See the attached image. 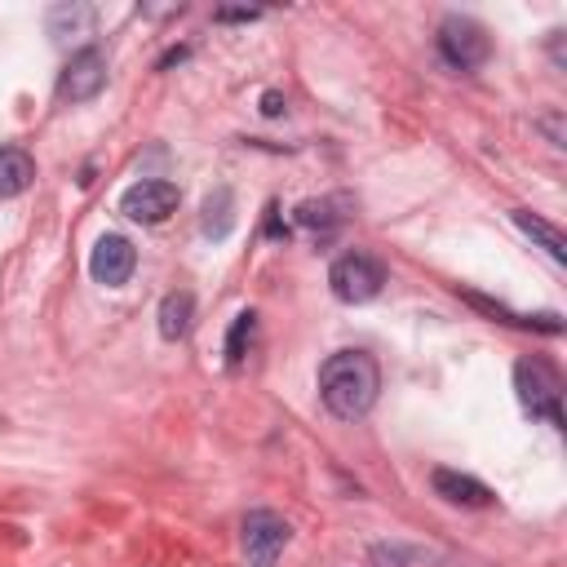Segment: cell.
Returning <instances> with one entry per match:
<instances>
[{"label":"cell","mask_w":567,"mask_h":567,"mask_svg":"<svg viewBox=\"0 0 567 567\" xmlns=\"http://www.w3.org/2000/svg\"><path fill=\"white\" fill-rule=\"evenodd\" d=\"M288 536H292V527L275 509H248L244 514V558H248V567H275Z\"/></svg>","instance_id":"cell-5"},{"label":"cell","mask_w":567,"mask_h":567,"mask_svg":"<svg viewBox=\"0 0 567 567\" xmlns=\"http://www.w3.org/2000/svg\"><path fill=\"white\" fill-rule=\"evenodd\" d=\"M235 226V195L226 186H217L208 199H204V235L208 239H226Z\"/></svg>","instance_id":"cell-16"},{"label":"cell","mask_w":567,"mask_h":567,"mask_svg":"<svg viewBox=\"0 0 567 567\" xmlns=\"http://www.w3.org/2000/svg\"><path fill=\"white\" fill-rule=\"evenodd\" d=\"M381 390V368L368 350H337L319 368V399L337 421H359L372 412Z\"/></svg>","instance_id":"cell-1"},{"label":"cell","mask_w":567,"mask_h":567,"mask_svg":"<svg viewBox=\"0 0 567 567\" xmlns=\"http://www.w3.org/2000/svg\"><path fill=\"white\" fill-rule=\"evenodd\" d=\"M35 182V159L22 146H0V199L22 195Z\"/></svg>","instance_id":"cell-14"},{"label":"cell","mask_w":567,"mask_h":567,"mask_svg":"<svg viewBox=\"0 0 567 567\" xmlns=\"http://www.w3.org/2000/svg\"><path fill=\"white\" fill-rule=\"evenodd\" d=\"M177 199H182V190H177L173 182H164V177H142V182H133V186L120 195V213L133 217V221H142V226H159V221L177 208Z\"/></svg>","instance_id":"cell-6"},{"label":"cell","mask_w":567,"mask_h":567,"mask_svg":"<svg viewBox=\"0 0 567 567\" xmlns=\"http://www.w3.org/2000/svg\"><path fill=\"white\" fill-rule=\"evenodd\" d=\"M492 53V40L483 31V22H474L470 13H447L439 22V58L452 71H478Z\"/></svg>","instance_id":"cell-3"},{"label":"cell","mask_w":567,"mask_h":567,"mask_svg":"<svg viewBox=\"0 0 567 567\" xmlns=\"http://www.w3.org/2000/svg\"><path fill=\"white\" fill-rule=\"evenodd\" d=\"M102 84H106V58H102V49L84 44L66 58V66L58 75V97L62 102H89L102 93Z\"/></svg>","instance_id":"cell-7"},{"label":"cell","mask_w":567,"mask_h":567,"mask_svg":"<svg viewBox=\"0 0 567 567\" xmlns=\"http://www.w3.org/2000/svg\"><path fill=\"white\" fill-rule=\"evenodd\" d=\"M430 483H434V492H439L443 501H452V505H470V509H483V505H492V492H487V483H478L474 474H461V470H447V465H439V470L430 474Z\"/></svg>","instance_id":"cell-11"},{"label":"cell","mask_w":567,"mask_h":567,"mask_svg":"<svg viewBox=\"0 0 567 567\" xmlns=\"http://www.w3.org/2000/svg\"><path fill=\"white\" fill-rule=\"evenodd\" d=\"M514 226L536 244V248H545L558 266L567 261V239H563V230L554 226V221H545L540 213H527V208H514Z\"/></svg>","instance_id":"cell-13"},{"label":"cell","mask_w":567,"mask_h":567,"mask_svg":"<svg viewBox=\"0 0 567 567\" xmlns=\"http://www.w3.org/2000/svg\"><path fill=\"white\" fill-rule=\"evenodd\" d=\"M461 301H465V306H474V310H483V315H487V319H496V323L536 328V332H549V337H558V332H563V319H558L554 310H545V315H518V310H509V306H501V301H492V297H483V292H461Z\"/></svg>","instance_id":"cell-10"},{"label":"cell","mask_w":567,"mask_h":567,"mask_svg":"<svg viewBox=\"0 0 567 567\" xmlns=\"http://www.w3.org/2000/svg\"><path fill=\"white\" fill-rule=\"evenodd\" d=\"M297 226H306V230H315L319 239H332L337 230H341V221L350 217V195H323V199H306V204H297Z\"/></svg>","instance_id":"cell-9"},{"label":"cell","mask_w":567,"mask_h":567,"mask_svg":"<svg viewBox=\"0 0 567 567\" xmlns=\"http://www.w3.org/2000/svg\"><path fill=\"white\" fill-rule=\"evenodd\" d=\"M261 18V9H217V22H252Z\"/></svg>","instance_id":"cell-18"},{"label":"cell","mask_w":567,"mask_h":567,"mask_svg":"<svg viewBox=\"0 0 567 567\" xmlns=\"http://www.w3.org/2000/svg\"><path fill=\"white\" fill-rule=\"evenodd\" d=\"M540 128L549 133V142H554V146H563V128H558V115H545V120H540Z\"/></svg>","instance_id":"cell-19"},{"label":"cell","mask_w":567,"mask_h":567,"mask_svg":"<svg viewBox=\"0 0 567 567\" xmlns=\"http://www.w3.org/2000/svg\"><path fill=\"white\" fill-rule=\"evenodd\" d=\"M93 22H97L93 4H53L49 9V35L53 40H84V35H93Z\"/></svg>","instance_id":"cell-12"},{"label":"cell","mask_w":567,"mask_h":567,"mask_svg":"<svg viewBox=\"0 0 567 567\" xmlns=\"http://www.w3.org/2000/svg\"><path fill=\"white\" fill-rule=\"evenodd\" d=\"M514 390L532 416L563 430V377L545 359H518L514 363Z\"/></svg>","instance_id":"cell-2"},{"label":"cell","mask_w":567,"mask_h":567,"mask_svg":"<svg viewBox=\"0 0 567 567\" xmlns=\"http://www.w3.org/2000/svg\"><path fill=\"white\" fill-rule=\"evenodd\" d=\"M190 323H195V297H190L186 288L168 292V297L159 301V337H164V341H182V337L190 332Z\"/></svg>","instance_id":"cell-15"},{"label":"cell","mask_w":567,"mask_h":567,"mask_svg":"<svg viewBox=\"0 0 567 567\" xmlns=\"http://www.w3.org/2000/svg\"><path fill=\"white\" fill-rule=\"evenodd\" d=\"M381 284H385V266L372 257V252H341L337 261H332V270H328V288H332V297L337 301H346V306H363V301H372L377 292H381Z\"/></svg>","instance_id":"cell-4"},{"label":"cell","mask_w":567,"mask_h":567,"mask_svg":"<svg viewBox=\"0 0 567 567\" xmlns=\"http://www.w3.org/2000/svg\"><path fill=\"white\" fill-rule=\"evenodd\" d=\"M252 332H257V315H252V310L235 315L230 337H226V363H230V368H239V363H244V354H248V346H252Z\"/></svg>","instance_id":"cell-17"},{"label":"cell","mask_w":567,"mask_h":567,"mask_svg":"<svg viewBox=\"0 0 567 567\" xmlns=\"http://www.w3.org/2000/svg\"><path fill=\"white\" fill-rule=\"evenodd\" d=\"M133 266H137V248H133L124 235H102V239L93 244V252H89V275H93L97 284H106V288L128 284Z\"/></svg>","instance_id":"cell-8"},{"label":"cell","mask_w":567,"mask_h":567,"mask_svg":"<svg viewBox=\"0 0 567 567\" xmlns=\"http://www.w3.org/2000/svg\"><path fill=\"white\" fill-rule=\"evenodd\" d=\"M279 111H284V97L279 93H266L261 97V115H279Z\"/></svg>","instance_id":"cell-20"}]
</instances>
